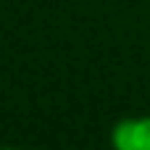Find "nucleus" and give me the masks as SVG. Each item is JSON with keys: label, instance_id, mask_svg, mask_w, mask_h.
Returning <instances> with one entry per match:
<instances>
[{"label": "nucleus", "instance_id": "f257e3e1", "mask_svg": "<svg viewBox=\"0 0 150 150\" xmlns=\"http://www.w3.org/2000/svg\"><path fill=\"white\" fill-rule=\"evenodd\" d=\"M113 150H150V116H127L111 132Z\"/></svg>", "mask_w": 150, "mask_h": 150}, {"label": "nucleus", "instance_id": "f03ea898", "mask_svg": "<svg viewBox=\"0 0 150 150\" xmlns=\"http://www.w3.org/2000/svg\"><path fill=\"white\" fill-rule=\"evenodd\" d=\"M3 150H13V148H3Z\"/></svg>", "mask_w": 150, "mask_h": 150}]
</instances>
